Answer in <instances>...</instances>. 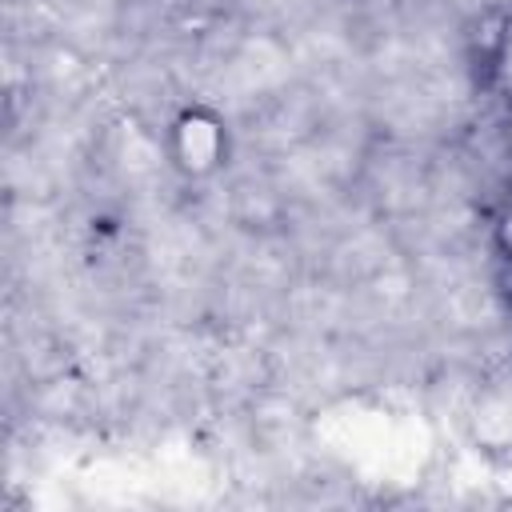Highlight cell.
<instances>
[{"instance_id": "cell-1", "label": "cell", "mask_w": 512, "mask_h": 512, "mask_svg": "<svg viewBox=\"0 0 512 512\" xmlns=\"http://www.w3.org/2000/svg\"><path fill=\"white\" fill-rule=\"evenodd\" d=\"M168 160L188 180H208L228 164V124L204 104H188L168 124Z\"/></svg>"}, {"instance_id": "cell-2", "label": "cell", "mask_w": 512, "mask_h": 512, "mask_svg": "<svg viewBox=\"0 0 512 512\" xmlns=\"http://www.w3.org/2000/svg\"><path fill=\"white\" fill-rule=\"evenodd\" d=\"M488 240H492V256L500 264V276L512 292V180L500 192L496 208H492V224H488Z\"/></svg>"}]
</instances>
